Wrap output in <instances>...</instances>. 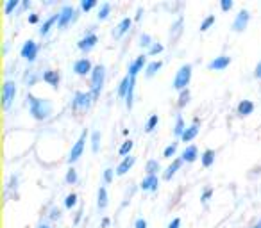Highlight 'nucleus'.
Masks as SVG:
<instances>
[{
    "mask_svg": "<svg viewBox=\"0 0 261 228\" xmlns=\"http://www.w3.org/2000/svg\"><path fill=\"white\" fill-rule=\"evenodd\" d=\"M93 93L91 91H77V93L73 95V100H72V107L73 109H86V107H89L91 105V102H93Z\"/></svg>",
    "mask_w": 261,
    "mask_h": 228,
    "instance_id": "nucleus-6",
    "label": "nucleus"
},
{
    "mask_svg": "<svg viewBox=\"0 0 261 228\" xmlns=\"http://www.w3.org/2000/svg\"><path fill=\"white\" fill-rule=\"evenodd\" d=\"M192 64L186 62L183 66L179 68L177 72H175V77H174V88L179 89V91H183V89H188V84L192 80Z\"/></svg>",
    "mask_w": 261,
    "mask_h": 228,
    "instance_id": "nucleus-2",
    "label": "nucleus"
},
{
    "mask_svg": "<svg viewBox=\"0 0 261 228\" xmlns=\"http://www.w3.org/2000/svg\"><path fill=\"white\" fill-rule=\"evenodd\" d=\"M81 216H83V209H79L77 214H75V223H79V221H81Z\"/></svg>",
    "mask_w": 261,
    "mask_h": 228,
    "instance_id": "nucleus-53",
    "label": "nucleus"
},
{
    "mask_svg": "<svg viewBox=\"0 0 261 228\" xmlns=\"http://www.w3.org/2000/svg\"><path fill=\"white\" fill-rule=\"evenodd\" d=\"M134 82H136V78H132L130 80V88H129V91H127V96H126V104H127V107H132V98H134Z\"/></svg>",
    "mask_w": 261,
    "mask_h": 228,
    "instance_id": "nucleus-36",
    "label": "nucleus"
},
{
    "mask_svg": "<svg viewBox=\"0 0 261 228\" xmlns=\"http://www.w3.org/2000/svg\"><path fill=\"white\" fill-rule=\"evenodd\" d=\"M108 203H109L108 189H106V186H100L99 187V194H97V205H99L100 210H104V209L108 207Z\"/></svg>",
    "mask_w": 261,
    "mask_h": 228,
    "instance_id": "nucleus-21",
    "label": "nucleus"
},
{
    "mask_svg": "<svg viewBox=\"0 0 261 228\" xmlns=\"http://www.w3.org/2000/svg\"><path fill=\"white\" fill-rule=\"evenodd\" d=\"M93 64H91V61H89L88 57H81V59H77V61L73 62V72L77 73V75H91V72H93Z\"/></svg>",
    "mask_w": 261,
    "mask_h": 228,
    "instance_id": "nucleus-11",
    "label": "nucleus"
},
{
    "mask_svg": "<svg viewBox=\"0 0 261 228\" xmlns=\"http://www.w3.org/2000/svg\"><path fill=\"white\" fill-rule=\"evenodd\" d=\"M75 203H77V194H75V192H70V194L65 198V207L72 209V207H75Z\"/></svg>",
    "mask_w": 261,
    "mask_h": 228,
    "instance_id": "nucleus-39",
    "label": "nucleus"
},
{
    "mask_svg": "<svg viewBox=\"0 0 261 228\" xmlns=\"http://www.w3.org/2000/svg\"><path fill=\"white\" fill-rule=\"evenodd\" d=\"M215 20H217V18H215V15H208V16H206V18L202 20V23H200V31H202V32L208 31L209 27L215 23Z\"/></svg>",
    "mask_w": 261,
    "mask_h": 228,
    "instance_id": "nucleus-38",
    "label": "nucleus"
},
{
    "mask_svg": "<svg viewBox=\"0 0 261 228\" xmlns=\"http://www.w3.org/2000/svg\"><path fill=\"white\" fill-rule=\"evenodd\" d=\"M106 80V66L104 64H95L93 72H91V93L93 98H97L100 95V89L104 86Z\"/></svg>",
    "mask_w": 261,
    "mask_h": 228,
    "instance_id": "nucleus-3",
    "label": "nucleus"
},
{
    "mask_svg": "<svg viewBox=\"0 0 261 228\" xmlns=\"http://www.w3.org/2000/svg\"><path fill=\"white\" fill-rule=\"evenodd\" d=\"M27 100H29V111H31L34 119L43 121V119L50 118V114L54 113V104L48 98H40V96H34L32 93H29Z\"/></svg>",
    "mask_w": 261,
    "mask_h": 228,
    "instance_id": "nucleus-1",
    "label": "nucleus"
},
{
    "mask_svg": "<svg viewBox=\"0 0 261 228\" xmlns=\"http://www.w3.org/2000/svg\"><path fill=\"white\" fill-rule=\"evenodd\" d=\"M111 7H113V5H111V2H102V4H100L99 15H97V16H99V20H106V18L109 16Z\"/></svg>",
    "mask_w": 261,
    "mask_h": 228,
    "instance_id": "nucleus-30",
    "label": "nucleus"
},
{
    "mask_svg": "<svg viewBox=\"0 0 261 228\" xmlns=\"http://www.w3.org/2000/svg\"><path fill=\"white\" fill-rule=\"evenodd\" d=\"M152 38H151V34H147V32H143V34H141L140 36V45L143 48H147V50H149V48L152 47Z\"/></svg>",
    "mask_w": 261,
    "mask_h": 228,
    "instance_id": "nucleus-37",
    "label": "nucleus"
},
{
    "mask_svg": "<svg viewBox=\"0 0 261 228\" xmlns=\"http://www.w3.org/2000/svg\"><path fill=\"white\" fill-rule=\"evenodd\" d=\"M16 95V84L15 80H5L4 86H2V107L7 109L11 105V102L15 100Z\"/></svg>",
    "mask_w": 261,
    "mask_h": 228,
    "instance_id": "nucleus-8",
    "label": "nucleus"
},
{
    "mask_svg": "<svg viewBox=\"0 0 261 228\" xmlns=\"http://www.w3.org/2000/svg\"><path fill=\"white\" fill-rule=\"evenodd\" d=\"M145 171L147 175H157V171H161V164L156 159H149L145 164Z\"/></svg>",
    "mask_w": 261,
    "mask_h": 228,
    "instance_id": "nucleus-29",
    "label": "nucleus"
},
{
    "mask_svg": "<svg viewBox=\"0 0 261 228\" xmlns=\"http://www.w3.org/2000/svg\"><path fill=\"white\" fill-rule=\"evenodd\" d=\"M99 148H100V132L99 130H93V132H91V150L97 153Z\"/></svg>",
    "mask_w": 261,
    "mask_h": 228,
    "instance_id": "nucleus-33",
    "label": "nucleus"
},
{
    "mask_svg": "<svg viewBox=\"0 0 261 228\" xmlns=\"http://www.w3.org/2000/svg\"><path fill=\"white\" fill-rule=\"evenodd\" d=\"M157 123H159V116L157 114H151L145 123V132H152L157 127Z\"/></svg>",
    "mask_w": 261,
    "mask_h": 228,
    "instance_id": "nucleus-31",
    "label": "nucleus"
},
{
    "mask_svg": "<svg viewBox=\"0 0 261 228\" xmlns=\"http://www.w3.org/2000/svg\"><path fill=\"white\" fill-rule=\"evenodd\" d=\"M252 228H261V219H260V221H258L256 225H252Z\"/></svg>",
    "mask_w": 261,
    "mask_h": 228,
    "instance_id": "nucleus-55",
    "label": "nucleus"
},
{
    "mask_svg": "<svg viewBox=\"0 0 261 228\" xmlns=\"http://www.w3.org/2000/svg\"><path fill=\"white\" fill-rule=\"evenodd\" d=\"M109 225V218H104L102 219V227H108Z\"/></svg>",
    "mask_w": 261,
    "mask_h": 228,
    "instance_id": "nucleus-54",
    "label": "nucleus"
},
{
    "mask_svg": "<svg viewBox=\"0 0 261 228\" xmlns=\"http://www.w3.org/2000/svg\"><path fill=\"white\" fill-rule=\"evenodd\" d=\"M229 64H231V57L225 56V54H222V56L211 59V61L208 62V68L209 70H225Z\"/></svg>",
    "mask_w": 261,
    "mask_h": 228,
    "instance_id": "nucleus-14",
    "label": "nucleus"
},
{
    "mask_svg": "<svg viewBox=\"0 0 261 228\" xmlns=\"http://www.w3.org/2000/svg\"><path fill=\"white\" fill-rule=\"evenodd\" d=\"M18 7V0H7L4 5V11H5V15H11L13 11Z\"/></svg>",
    "mask_w": 261,
    "mask_h": 228,
    "instance_id": "nucleus-41",
    "label": "nucleus"
},
{
    "mask_svg": "<svg viewBox=\"0 0 261 228\" xmlns=\"http://www.w3.org/2000/svg\"><path fill=\"white\" fill-rule=\"evenodd\" d=\"M159 52H163V45L161 43H152V47L147 50V56H156V54H159Z\"/></svg>",
    "mask_w": 261,
    "mask_h": 228,
    "instance_id": "nucleus-42",
    "label": "nucleus"
},
{
    "mask_svg": "<svg viewBox=\"0 0 261 228\" xmlns=\"http://www.w3.org/2000/svg\"><path fill=\"white\" fill-rule=\"evenodd\" d=\"M183 23H184L183 16H179L177 20H175V23H172V27H170V36H172V39H177V38L181 36V32H183Z\"/></svg>",
    "mask_w": 261,
    "mask_h": 228,
    "instance_id": "nucleus-25",
    "label": "nucleus"
},
{
    "mask_svg": "<svg viewBox=\"0 0 261 228\" xmlns=\"http://www.w3.org/2000/svg\"><path fill=\"white\" fill-rule=\"evenodd\" d=\"M183 157H177V159H174L172 162H170V166L167 168V170H165V173H163V178H165V180H170V178H172L174 175H175V171L179 170V168L183 166Z\"/></svg>",
    "mask_w": 261,
    "mask_h": 228,
    "instance_id": "nucleus-19",
    "label": "nucleus"
},
{
    "mask_svg": "<svg viewBox=\"0 0 261 228\" xmlns=\"http://www.w3.org/2000/svg\"><path fill=\"white\" fill-rule=\"evenodd\" d=\"M181 157H183L184 162H195L198 157V148L195 145L186 146V148L183 150V153H181Z\"/></svg>",
    "mask_w": 261,
    "mask_h": 228,
    "instance_id": "nucleus-20",
    "label": "nucleus"
},
{
    "mask_svg": "<svg viewBox=\"0 0 261 228\" xmlns=\"http://www.w3.org/2000/svg\"><path fill=\"white\" fill-rule=\"evenodd\" d=\"M254 77L256 78H261V61L256 64V68H254Z\"/></svg>",
    "mask_w": 261,
    "mask_h": 228,
    "instance_id": "nucleus-49",
    "label": "nucleus"
},
{
    "mask_svg": "<svg viewBox=\"0 0 261 228\" xmlns=\"http://www.w3.org/2000/svg\"><path fill=\"white\" fill-rule=\"evenodd\" d=\"M86 137H88V130H83V134L79 135V139L75 141V145L72 146V150H70V153H68V162H70V164H72V162H75L79 157L83 155Z\"/></svg>",
    "mask_w": 261,
    "mask_h": 228,
    "instance_id": "nucleus-7",
    "label": "nucleus"
},
{
    "mask_svg": "<svg viewBox=\"0 0 261 228\" xmlns=\"http://www.w3.org/2000/svg\"><path fill=\"white\" fill-rule=\"evenodd\" d=\"M184 130H186V123H184L183 114H177V116H175V125H174V135L181 139L184 134Z\"/></svg>",
    "mask_w": 261,
    "mask_h": 228,
    "instance_id": "nucleus-22",
    "label": "nucleus"
},
{
    "mask_svg": "<svg viewBox=\"0 0 261 228\" xmlns=\"http://www.w3.org/2000/svg\"><path fill=\"white\" fill-rule=\"evenodd\" d=\"M211 194H213V187H206L202 191V194H200V202L202 203H206L211 198Z\"/></svg>",
    "mask_w": 261,
    "mask_h": 228,
    "instance_id": "nucleus-45",
    "label": "nucleus"
},
{
    "mask_svg": "<svg viewBox=\"0 0 261 228\" xmlns=\"http://www.w3.org/2000/svg\"><path fill=\"white\" fill-rule=\"evenodd\" d=\"M141 15H143V7L141 5H138V9H136V16H134V20H140Z\"/></svg>",
    "mask_w": 261,
    "mask_h": 228,
    "instance_id": "nucleus-50",
    "label": "nucleus"
},
{
    "mask_svg": "<svg viewBox=\"0 0 261 228\" xmlns=\"http://www.w3.org/2000/svg\"><path fill=\"white\" fill-rule=\"evenodd\" d=\"M249 21H251V13H249V9L243 7V9L238 11V15L235 16L231 29L235 32H243L247 29V25H249Z\"/></svg>",
    "mask_w": 261,
    "mask_h": 228,
    "instance_id": "nucleus-5",
    "label": "nucleus"
},
{
    "mask_svg": "<svg viewBox=\"0 0 261 228\" xmlns=\"http://www.w3.org/2000/svg\"><path fill=\"white\" fill-rule=\"evenodd\" d=\"M43 80L47 84H50L52 88L58 89L59 82H61V75H59L58 70H52V68H47L45 72H43Z\"/></svg>",
    "mask_w": 261,
    "mask_h": 228,
    "instance_id": "nucleus-15",
    "label": "nucleus"
},
{
    "mask_svg": "<svg viewBox=\"0 0 261 228\" xmlns=\"http://www.w3.org/2000/svg\"><path fill=\"white\" fill-rule=\"evenodd\" d=\"M147 54H141V56H138L136 59H132V61L129 62V68H127V75L132 78H136V75L143 70V66L147 68Z\"/></svg>",
    "mask_w": 261,
    "mask_h": 228,
    "instance_id": "nucleus-10",
    "label": "nucleus"
},
{
    "mask_svg": "<svg viewBox=\"0 0 261 228\" xmlns=\"http://www.w3.org/2000/svg\"><path fill=\"white\" fill-rule=\"evenodd\" d=\"M134 162H136V157L134 155H127V157H124L122 159V162L116 166V175H126L127 171L130 170V168L134 166Z\"/></svg>",
    "mask_w": 261,
    "mask_h": 228,
    "instance_id": "nucleus-18",
    "label": "nucleus"
},
{
    "mask_svg": "<svg viewBox=\"0 0 261 228\" xmlns=\"http://www.w3.org/2000/svg\"><path fill=\"white\" fill-rule=\"evenodd\" d=\"M190 102V89H183L181 93H179V100H177V105L179 107H184V105Z\"/></svg>",
    "mask_w": 261,
    "mask_h": 228,
    "instance_id": "nucleus-35",
    "label": "nucleus"
},
{
    "mask_svg": "<svg viewBox=\"0 0 261 228\" xmlns=\"http://www.w3.org/2000/svg\"><path fill=\"white\" fill-rule=\"evenodd\" d=\"M132 146H134V143H132V141H130V139L124 141V143H122V146H120V148H118V153H120V155H124V157L130 155L129 152L132 150Z\"/></svg>",
    "mask_w": 261,
    "mask_h": 228,
    "instance_id": "nucleus-32",
    "label": "nucleus"
},
{
    "mask_svg": "<svg viewBox=\"0 0 261 228\" xmlns=\"http://www.w3.org/2000/svg\"><path fill=\"white\" fill-rule=\"evenodd\" d=\"M113 176H115V170H113V168H106L104 170V182L106 184H111V182H113Z\"/></svg>",
    "mask_w": 261,
    "mask_h": 228,
    "instance_id": "nucleus-44",
    "label": "nucleus"
},
{
    "mask_svg": "<svg viewBox=\"0 0 261 228\" xmlns=\"http://www.w3.org/2000/svg\"><path fill=\"white\" fill-rule=\"evenodd\" d=\"M38 21V15L36 13H31V15H29V23H36Z\"/></svg>",
    "mask_w": 261,
    "mask_h": 228,
    "instance_id": "nucleus-51",
    "label": "nucleus"
},
{
    "mask_svg": "<svg viewBox=\"0 0 261 228\" xmlns=\"http://www.w3.org/2000/svg\"><path fill=\"white\" fill-rule=\"evenodd\" d=\"M58 21H59V11L58 13H52L48 18L43 20L42 27H40V34H42V36H47L48 32H50V29H52V25L54 23H58Z\"/></svg>",
    "mask_w": 261,
    "mask_h": 228,
    "instance_id": "nucleus-17",
    "label": "nucleus"
},
{
    "mask_svg": "<svg viewBox=\"0 0 261 228\" xmlns=\"http://www.w3.org/2000/svg\"><path fill=\"white\" fill-rule=\"evenodd\" d=\"M134 227L136 228H147V219L145 218H138V219H136Z\"/></svg>",
    "mask_w": 261,
    "mask_h": 228,
    "instance_id": "nucleus-48",
    "label": "nucleus"
},
{
    "mask_svg": "<svg viewBox=\"0 0 261 228\" xmlns=\"http://www.w3.org/2000/svg\"><path fill=\"white\" fill-rule=\"evenodd\" d=\"M157 186H159V176L157 175H145L140 184L143 191H156Z\"/></svg>",
    "mask_w": 261,
    "mask_h": 228,
    "instance_id": "nucleus-16",
    "label": "nucleus"
},
{
    "mask_svg": "<svg viewBox=\"0 0 261 228\" xmlns=\"http://www.w3.org/2000/svg\"><path fill=\"white\" fill-rule=\"evenodd\" d=\"M95 5H97V0H81V9L86 11V13L89 9H93Z\"/></svg>",
    "mask_w": 261,
    "mask_h": 228,
    "instance_id": "nucleus-43",
    "label": "nucleus"
},
{
    "mask_svg": "<svg viewBox=\"0 0 261 228\" xmlns=\"http://www.w3.org/2000/svg\"><path fill=\"white\" fill-rule=\"evenodd\" d=\"M77 170L75 168H70V170L66 171V184H75L77 182Z\"/></svg>",
    "mask_w": 261,
    "mask_h": 228,
    "instance_id": "nucleus-40",
    "label": "nucleus"
},
{
    "mask_svg": "<svg viewBox=\"0 0 261 228\" xmlns=\"http://www.w3.org/2000/svg\"><path fill=\"white\" fill-rule=\"evenodd\" d=\"M40 228H52V227H48V225H42Z\"/></svg>",
    "mask_w": 261,
    "mask_h": 228,
    "instance_id": "nucleus-56",
    "label": "nucleus"
},
{
    "mask_svg": "<svg viewBox=\"0 0 261 228\" xmlns=\"http://www.w3.org/2000/svg\"><path fill=\"white\" fill-rule=\"evenodd\" d=\"M99 43V38H97V34L95 32H88L84 38H81L77 41V47L83 50V52H89L91 48H95V45Z\"/></svg>",
    "mask_w": 261,
    "mask_h": 228,
    "instance_id": "nucleus-12",
    "label": "nucleus"
},
{
    "mask_svg": "<svg viewBox=\"0 0 261 228\" xmlns=\"http://www.w3.org/2000/svg\"><path fill=\"white\" fill-rule=\"evenodd\" d=\"M59 214H61V212H59V209H54V210H52V214H50V218H52V219L59 218Z\"/></svg>",
    "mask_w": 261,
    "mask_h": 228,
    "instance_id": "nucleus-52",
    "label": "nucleus"
},
{
    "mask_svg": "<svg viewBox=\"0 0 261 228\" xmlns=\"http://www.w3.org/2000/svg\"><path fill=\"white\" fill-rule=\"evenodd\" d=\"M130 80H132V77L126 75V77L122 78V82L118 84V96H120V98H126L127 96V91H129V88H130Z\"/></svg>",
    "mask_w": 261,
    "mask_h": 228,
    "instance_id": "nucleus-27",
    "label": "nucleus"
},
{
    "mask_svg": "<svg viewBox=\"0 0 261 228\" xmlns=\"http://www.w3.org/2000/svg\"><path fill=\"white\" fill-rule=\"evenodd\" d=\"M215 157H217L215 150H211V148H208V150H204V152H202V155H200V162H202V166H204V168L213 166Z\"/></svg>",
    "mask_w": 261,
    "mask_h": 228,
    "instance_id": "nucleus-23",
    "label": "nucleus"
},
{
    "mask_svg": "<svg viewBox=\"0 0 261 228\" xmlns=\"http://www.w3.org/2000/svg\"><path fill=\"white\" fill-rule=\"evenodd\" d=\"M130 25H132V18H130V16L122 18V20L118 21V25L113 29V38H115V39H120V38L130 29Z\"/></svg>",
    "mask_w": 261,
    "mask_h": 228,
    "instance_id": "nucleus-13",
    "label": "nucleus"
},
{
    "mask_svg": "<svg viewBox=\"0 0 261 228\" xmlns=\"http://www.w3.org/2000/svg\"><path fill=\"white\" fill-rule=\"evenodd\" d=\"M77 20V9L70 4H65L61 9H59V21H58V27L59 29H65L68 23H72V21Z\"/></svg>",
    "mask_w": 261,
    "mask_h": 228,
    "instance_id": "nucleus-4",
    "label": "nucleus"
},
{
    "mask_svg": "<svg viewBox=\"0 0 261 228\" xmlns=\"http://www.w3.org/2000/svg\"><path fill=\"white\" fill-rule=\"evenodd\" d=\"M161 66H163V61H151L145 68V75L147 77H154L161 70Z\"/></svg>",
    "mask_w": 261,
    "mask_h": 228,
    "instance_id": "nucleus-28",
    "label": "nucleus"
},
{
    "mask_svg": "<svg viewBox=\"0 0 261 228\" xmlns=\"http://www.w3.org/2000/svg\"><path fill=\"white\" fill-rule=\"evenodd\" d=\"M197 134H198V123H192L190 127H186V130H184L181 141H184V143H186V141H192V139L197 137Z\"/></svg>",
    "mask_w": 261,
    "mask_h": 228,
    "instance_id": "nucleus-24",
    "label": "nucleus"
},
{
    "mask_svg": "<svg viewBox=\"0 0 261 228\" xmlns=\"http://www.w3.org/2000/svg\"><path fill=\"white\" fill-rule=\"evenodd\" d=\"M181 227V218H174L170 223H168V227L167 228H179Z\"/></svg>",
    "mask_w": 261,
    "mask_h": 228,
    "instance_id": "nucleus-47",
    "label": "nucleus"
},
{
    "mask_svg": "<svg viewBox=\"0 0 261 228\" xmlns=\"http://www.w3.org/2000/svg\"><path fill=\"white\" fill-rule=\"evenodd\" d=\"M252 111H254V104L251 100H241L238 104V114L240 116H249V114H252Z\"/></svg>",
    "mask_w": 261,
    "mask_h": 228,
    "instance_id": "nucleus-26",
    "label": "nucleus"
},
{
    "mask_svg": "<svg viewBox=\"0 0 261 228\" xmlns=\"http://www.w3.org/2000/svg\"><path fill=\"white\" fill-rule=\"evenodd\" d=\"M175 152H177V141H174V143H170V145L163 150V157H167V159H170V157L175 155Z\"/></svg>",
    "mask_w": 261,
    "mask_h": 228,
    "instance_id": "nucleus-34",
    "label": "nucleus"
},
{
    "mask_svg": "<svg viewBox=\"0 0 261 228\" xmlns=\"http://www.w3.org/2000/svg\"><path fill=\"white\" fill-rule=\"evenodd\" d=\"M233 5H235V2H233V0H220V7H222L224 11L233 9Z\"/></svg>",
    "mask_w": 261,
    "mask_h": 228,
    "instance_id": "nucleus-46",
    "label": "nucleus"
},
{
    "mask_svg": "<svg viewBox=\"0 0 261 228\" xmlns=\"http://www.w3.org/2000/svg\"><path fill=\"white\" fill-rule=\"evenodd\" d=\"M38 50H40L38 43L34 41V39H27V41L23 43V47H22L20 54H22V57H23V59H27L29 62H32V61H36Z\"/></svg>",
    "mask_w": 261,
    "mask_h": 228,
    "instance_id": "nucleus-9",
    "label": "nucleus"
}]
</instances>
